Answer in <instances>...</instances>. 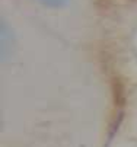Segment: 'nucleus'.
Wrapping results in <instances>:
<instances>
[{
  "mask_svg": "<svg viewBox=\"0 0 137 147\" xmlns=\"http://www.w3.org/2000/svg\"><path fill=\"white\" fill-rule=\"evenodd\" d=\"M13 47V35L9 31V26L6 22L2 24V58L7 60L10 51Z\"/></svg>",
  "mask_w": 137,
  "mask_h": 147,
  "instance_id": "obj_1",
  "label": "nucleus"
},
{
  "mask_svg": "<svg viewBox=\"0 0 137 147\" xmlns=\"http://www.w3.org/2000/svg\"><path fill=\"white\" fill-rule=\"evenodd\" d=\"M38 2H41L43 5L50 7H61L69 3V0H38Z\"/></svg>",
  "mask_w": 137,
  "mask_h": 147,
  "instance_id": "obj_2",
  "label": "nucleus"
}]
</instances>
